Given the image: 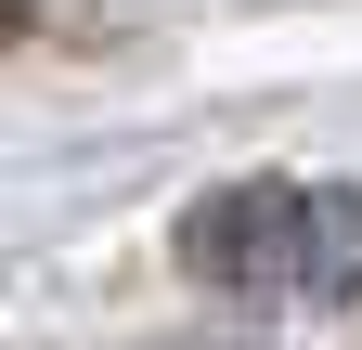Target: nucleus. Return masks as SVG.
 I'll return each instance as SVG.
<instances>
[{
    "instance_id": "1",
    "label": "nucleus",
    "mask_w": 362,
    "mask_h": 350,
    "mask_svg": "<svg viewBox=\"0 0 362 350\" xmlns=\"http://www.w3.org/2000/svg\"><path fill=\"white\" fill-rule=\"evenodd\" d=\"M181 273L272 312H349L362 298V182H220L181 208Z\"/></svg>"
}]
</instances>
